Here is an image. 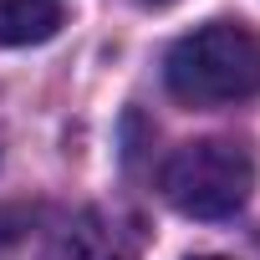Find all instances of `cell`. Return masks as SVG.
<instances>
[{"mask_svg":"<svg viewBox=\"0 0 260 260\" xmlns=\"http://www.w3.org/2000/svg\"><path fill=\"white\" fill-rule=\"evenodd\" d=\"M164 77L184 107H224L260 97V31L245 21H209L169 51Z\"/></svg>","mask_w":260,"mask_h":260,"instance_id":"cell-1","label":"cell"},{"mask_svg":"<svg viewBox=\"0 0 260 260\" xmlns=\"http://www.w3.org/2000/svg\"><path fill=\"white\" fill-rule=\"evenodd\" d=\"M158 189L189 219H230L255 189V153L245 138H194L169 153Z\"/></svg>","mask_w":260,"mask_h":260,"instance_id":"cell-2","label":"cell"},{"mask_svg":"<svg viewBox=\"0 0 260 260\" xmlns=\"http://www.w3.org/2000/svg\"><path fill=\"white\" fill-rule=\"evenodd\" d=\"M143 224L122 209H87L67 235V260H138Z\"/></svg>","mask_w":260,"mask_h":260,"instance_id":"cell-3","label":"cell"},{"mask_svg":"<svg viewBox=\"0 0 260 260\" xmlns=\"http://www.w3.org/2000/svg\"><path fill=\"white\" fill-rule=\"evenodd\" d=\"M61 31L56 0H0V46H41Z\"/></svg>","mask_w":260,"mask_h":260,"instance_id":"cell-4","label":"cell"},{"mask_svg":"<svg viewBox=\"0 0 260 260\" xmlns=\"http://www.w3.org/2000/svg\"><path fill=\"white\" fill-rule=\"evenodd\" d=\"M31 209L26 204H0V255H6V250H16L26 235H31Z\"/></svg>","mask_w":260,"mask_h":260,"instance_id":"cell-5","label":"cell"},{"mask_svg":"<svg viewBox=\"0 0 260 260\" xmlns=\"http://www.w3.org/2000/svg\"><path fill=\"white\" fill-rule=\"evenodd\" d=\"M189 260H224V255H189Z\"/></svg>","mask_w":260,"mask_h":260,"instance_id":"cell-6","label":"cell"},{"mask_svg":"<svg viewBox=\"0 0 260 260\" xmlns=\"http://www.w3.org/2000/svg\"><path fill=\"white\" fill-rule=\"evenodd\" d=\"M143 6H174V0H143Z\"/></svg>","mask_w":260,"mask_h":260,"instance_id":"cell-7","label":"cell"}]
</instances>
